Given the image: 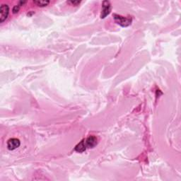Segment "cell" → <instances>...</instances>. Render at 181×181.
Segmentation results:
<instances>
[{
	"label": "cell",
	"mask_w": 181,
	"mask_h": 181,
	"mask_svg": "<svg viewBox=\"0 0 181 181\" xmlns=\"http://www.w3.org/2000/svg\"><path fill=\"white\" fill-rule=\"evenodd\" d=\"M114 19L115 21L117 23V24L120 25L121 26L123 27H127L130 26L132 23V18H127L122 17L120 15L117 14H114Z\"/></svg>",
	"instance_id": "obj_1"
},
{
	"label": "cell",
	"mask_w": 181,
	"mask_h": 181,
	"mask_svg": "<svg viewBox=\"0 0 181 181\" xmlns=\"http://www.w3.org/2000/svg\"><path fill=\"white\" fill-rule=\"evenodd\" d=\"M111 11V4L110 2L104 1L102 4V12L101 15V19H104L110 13Z\"/></svg>",
	"instance_id": "obj_2"
},
{
	"label": "cell",
	"mask_w": 181,
	"mask_h": 181,
	"mask_svg": "<svg viewBox=\"0 0 181 181\" xmlns=\"http://www.w3.org/2000/svg\"><path fill=\"white\" fill-rule=\"evenodd\" d=\"M9 8L7 4H2L0 8V22H4L8 18Z\"/></svg>",
	"instance_id": "obj_3"
},
{
	"label": "cell",
	"mask_w": 181,
	"mask_h": 181,
	"mask_svg": "<svg viewBox=\"0 0 181 181\" xmlns=\"http://www.w3.org/2000/svg\"><path fill=\"white\" fill-rule=\"evenodd\" d=\"M20 141L19 139H16V138H12V139H9L7 142V147L9 150H14L17 149L20 146Z\"/></svg>",
	"instance_id": "obj_4"
},
{
	"label": "cell",
	"mask_w": 181,
	"mask_h": 181,
	"mask_svg": "<svg viewBox=\"0 0 181 181\" xmlns=\"http://www.w3.org/2000/svg\"><path fill=\"white\" fill-rule=\"evenodd\" d=\"M86 146L89 148H94L97 144V139L94 136H90L87 139L84 140Z\"/></svg>",
	"instance_id": "obj_5"
},
{
	"label": "cell",
	"mask_w": 181,
	"mask_h": 181,
	"mask_svg": "<svg viewBox=\"0 0 181 181\" xmlns=\"http://www.w3.org/2000/svg\"><path fill=\"white\" fill-rule=\"evenodd\" d=\"M86 149H87V146H86L84 140L81 141L80 143H79L75 147V151L79 153L83 152V151H84Z\"/></svg>",
	"instance_id": "obj_6"
},
{
	"label": "cell",
	"mask_w": 181,
	"mask_h": 181,
	"mask_svg": "<svg viewBox=\"0 0 181 181\" xmlns=\"http://www.w3.org/2000/svg\"><path fill=\"white\" fill-rule=\"evenodd\" d=\"M33 2L38 6H46L50 3V1H34Z\"/></svg>",
	"instance_id": "obj_7"
},
{
	"label": "cell",
	"mask_w": 181,
	"mask_h": 181,
	"mask_svg": "<svg viewBox=\"0 0 181 181\" xmlns=\"http://www.w3.org/2000/svg\"><path fill=\"white\" fill-rule=\"evenodd\" d=\"M26 3L25 2H20L19 4H18V5H16L14 6V7H13V13H17L19 12V11L20 9V7H21V5H22V4H24Z\"/></svg>",
	"instance_id": "obj_8"
},
{
	"label": "cell",
	"mask_w": 181,
	"mask_h": 181,
	"mask_svg": "<svg viewBox=\"0 0 181 181\" xmlns=\"http://www.w3.org/2000/svg\"><path fill=\"white\" fill-rule=\"evenodd\" d=\"M80 1H70L69 3L74 4V5H77V4H80Z\"/></svg>",
	"instance_id": "obj_9"
}]
</instances>
